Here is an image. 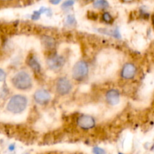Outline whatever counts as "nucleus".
Masks as SVG:
<instances>
[{
    "instance_id": "f257e3e1",
    "label": "nucleus",
    "mask_w": 154,
    "mask_h": 154,
    "mask_svg": "<svg viewBox=\"0 0 154 154\" xmlns=\"http://www.w3.org/2000/svg\"><path fill=\"white\" fill-rule=\"evenodd\" d=\"M27 99L25 96L21 95H16L11 98L8 103L7 110L13 114H20L23 112L26 108Z\"/></svg>"
},
{
    "instance_id": "f03ea898",
    "label": "nucleus",
    "mask_w": 154,
    "mask_h": 154,
    "mask_svg": "<svg viewBox=\"0 0 154 154\" xmlns=\"http://www.w3.org/2000/svg\"><path fill=\"white\" fill-rule=\"evenodd\" d=\"M12 84L17 90H29L32 87L31 78L27 72H20L12 78Z\"/></svg>"
},
{
    "instance_id": "7ed1b4c3",
    "label": "nucleus",
    "mask_w": 154,
    "mask_h": 154,
    "mask_svg": "<svg viewBox=\"0 0 154 154\" xmlns=\"http://www.w3.org/2000/svg\"><path fill=\"white\" fill-rule=\"evenodd\" d=\"M89 73V66L85 61H78L72 69V77L78 81H83L87 78Z\"/></svg>"
},
{
    "instance_id": "20e7f679",
    "label": "nucleus",
    "mask_w": 154,
    "mask_h": 154,
    "mask_svg": "<svg viewBox=\"0 0 154 154\" xmlns=\"http://www.w3.org/2000/svg\"><path fill=\"white\" fill-rule=\"evenodd\" d=\"M72 89V83L66 78H60L56 84V90L60 96L69 94Z\"/></svg>"
},
{
    "instance_id": "39448f33",
    "label": "nucleus",
    "mask_w": 154,
    "mask_h": 154,
    "mask_svg": "<svg viewBox=\"0 0 154 154\" xmlns=\"http://www.w3.org/2000/svg\"><path fill=\"white\" fill-rule=\"evenodd\" d=\"M47 64L48 67L52 70H59L61 69L65 64V59L62 56L57 54L51 56L47 60Z\"/></svg>"
},
{
    "instance_id": "423d86ee",
    "label": "nucleus",
    "mask_w": 154,
    "mask_h": 154,
    "mask_svg": "<svg viewBox=\"0 0 154 154\" xmlns=\"http://www.w3.org/2000/svg\"><path fill=\"white\" fill-rule=\"evenodd\" d=\"M77 123L79 127L84 129H92L96 125L94 118L89 115H81L78 118Z\"/></svg>"
},
{
    "instance_id": "0eeeda50",
    "label": "nucleus",
    "mask_w": 154,
    "mask_h": 154,
    "mask_svg": "<svg viewBox=\"0 0 154 154\" xmlns=\"http://www.w3.org/2000/svg\"><path fill=\"white\" fill-rule=\"evenodd\" d=\"M34 99L38 104L45 105L50 101L51 95L46 90H39L35 93Z\"/></svg>"
},
{
    "instance_id": "6e6552de",
    "label": "nucleus",
    "mask_w": 154,
    "mask_h": 154,
    "mask_svg": "<svg viewBox=\"0 0 154 154\" xmlns=\"http://www.w3.org/2000/svg\"><path fill=\"white\" fill-rule=\"evenodd\" d=\"M136 74V67L132 63H126L121 71V76L124 79H132Z\"/></svg>"
},
{
    "instance_id": "1a4fd4ad",
    "label": "nucleus",
    "mask_w": 154,
    "mask_h": 154,
    "mask_svg": "<svg viewBox=\"0 0 154 154\" xmlns=\"http://www.w3.org/2000/svg\"><path fill=\"white\" fill-rule=\"evenodd\" d=\"M106 101L111 105H116L120 102V93L117 90H110L106 93Z\"/></svg>"
},
{
    "instance_id": "9d476101",
    "label": "nucleus",
    "mask_w": 154,
    "mask_h": 154,
    "mask_svg": "<svg viewBox=\"0 0 154 154\" xmlns=\"http://www.w3.org/2000/svg\"><path fill=\"white\" fill-rule=\"evenodd\" d=\"M27 64L29 66V67H31V69H32L35 72H37V73H39V72H40V64H39L38 62L37 59H36L33 55L29 56V59L27 60Z\"/></svg>"
},
{
    "instance_id": "9b49d317",
    "label": "nucleus",
    "mask_w": 154,
    "mask_h": 154,
    "mask_svg": "<svg viewBox=\"0 0 154 154\" xmlns=\"http://www.w3.org/2000/svg\"><path fill=\"white\" fill-rule=\"evenodd\" d=\"M93 6L96 8L105 9L109 6V4L108 2L105 1V0H99V1H95L93 2Z\"/></svg>"
},
{
    "instance_id": "f8f14e48",
    "label": "nucleus",
    "mask_w": 154,
    "mask_h": 154,
    "mask_svg": "<svg viewBox=\"0 0 154 154\" xmlns=\"http://www.w3.org/2000/svg\"><path fill=\"white\" fill-rule=\"evenodd\" d=\"M43 43L45 44V46L48 48H54V45H55V42L53 38L50 37H45L43 39Z\"/></svg>"
},
{
    "instance_id": "ddd939ff",
    "label": "nucleus",
    "mask_w": 154,
    "mask_h": 154,
    "mask_svg": "<svg viewBox=\"0 0 154 154\" xmlns=\"http://www.w3.org/2000/svg\"><path fill=\"white\" fill-rule=\"evenodd\" d=\"M102 18H103L104 21L108 23H112L113 21H114V18H113L112 16H111L109 13H108V12H105V13L103 14Z\"/></svg>"
},
{
    "instance_id": "4468645a",
    "label": "nucleus",
    "mask_w": 154,
    "mask_h": 154,
    "mask_svg": "<svg viewBox=\"0 0 154 154\" xmlns=\"http://www.w3.org/2000/svg\"><path fill=\"white\" fill-rule=\"evenodd\" d=\"M74 3H75V2H74V1L64 2L63 3V5H62V8H63V9L69 8H70L71 6L73 5Z\"/></svg>"
},
{
    "instance_id": "2eb2a0df",
    "label": "nucleus",
    "mask_w": 154,
    "mask_h": 154,
    "mask_svg": "<svg viewBox=\"0 0 154 154\" xmlns=\"http://www.w3.org/2000/svg\"><path fill=\"white\" fill-rule=\"evenodd\" d=\"M66 23H67L69 25H73V24L76 23V20H75V17L72 16V15H69V16L67 17Z\"/></svg>"
},
{
    "instance_id": "dca6fc26",
    "label": "nucleus",
    "mask_w": 154,
    "mask_h": 154,
    "mask_svg": "<svg viewBox=\"0 0 154 154\" xmlns=\"http://www.w3.org/2000/svg\"><path fill=\"white\" fill-rule=\"evenodd\" d=\"M94 154H106V152L103 150V149L100 148V147H94L93 150Z\"/></svg>"
},
{
    "instance_id": "f3484780",
    "label": "nucleus",
    "mask_w": 154,
    "mask_h": 154,
    "mask_svg": "<svg viewBox=\"0 0 154 154\" xmlns=\"http://www.w3.org/2000/svg\"><path fill=\"white\" fill-rule=\"evenodd\" d=\"M88 17L90 18V19L96 20V19H97V15H96L93 11H89L88 12Z\"/></svg>"
},
{
    "instance_id": "a211bd4d",
    "label": "nucleus",
    "mask_w": 154,
    "mask_h": 154,
    "mask_svg": "<svg viewBox=\"0 0 154 154\" xmlns=\"http://www.w3.org/2000/svg\"><path fill=\"white\" fill-rule=\"evenodd\" d=\"M40 11H34V13H33L32 16V18L33 20H37L38 19L39 17H40Z\"/></svg>"
},
{
    "instance_id": "6ab92c4d",
    "label": "nucleus",
    "mask_w": 154,
    "mask_h": 154,
    "mask_svg": "<svg viewBox=\"0 0 154 154\" xmlns=\"http://www.w3.org/2000/svg\"><path fill=\"white\" fill-rule=\"evenodd\" d=\"M0 74H1V81H2L5 78V73H4V72H3V70H1Z\"/></svg>"
},
{
    "instance_id": "aec40b11",
    "label": "nucleus",
    "mask_w": 154,
    "mask_h": 154,
    "mask_svg": "<svg viewBox=\"0 0 154 154\" xmlns=\"http://www.w3.org/2000/svg\"><path fill=\"white\" fill-rule=\"evenodd\" d=\"M51 3H52L54 5H57L60 3V1H51Z\"/></svg>"
},
{
    "instance_id": "412c9836",
    "label": "nucleus",
    "mask_w": 154,
    "mask_h": 154,
    "mask_svg": "<svg viewBox=\"0 0 154 154\" xmlns=\"http://www.w3.org/2000/svg\"><path fill=\"white\" fill-rule=\"evenodd\" d=\"M119 154H123V153H119Z\"/></svg>"
}]
</instances>
